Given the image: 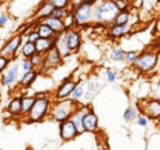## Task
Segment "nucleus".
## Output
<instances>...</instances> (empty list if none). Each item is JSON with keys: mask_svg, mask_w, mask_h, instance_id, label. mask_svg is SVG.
Returning a JSON list of instances; mask_svg holds the SVG:
<instances>
[{"mask_svg": "<svg viewBox=\"0 0 160 150\" xmlns=\"http://www.w3.org/2000/svg\"><path fill=\"white\" fill-rule=\"evenodd\" d=\"M131 17H132V14H131L129 10H118V13L115 14V17L112 20V24L115 25L128 24V22H131Z\"/></svg>", "mask_w": 160, "mask_h": 150, "instance_id": "obj_23", "label": "nucleus"}, {"mask_svg": "<svg viewBox=\"0 0 160 150\" xmlns=\"http://www.w3.org/2000/svg\"><path fill=\"white\" fill-rule=\"evenodd\" d=\"M138 114H139L138 108H136V107H133V105H129V107H127V108H125L122 118H124L125 122L131 123V122H135V119H136V117H138Z\"/></svg>", "mask_w": 160, "mask_h": 150, "instance_id": "obj_27", "label": "nucleus"}, {"mask_svg": "<svg viewBox=\"0 0 160 150\" xmlns=\"http://www.w3.org/2000/svg\"><path fill=\"white\" fill-rule=\"evenodd\" d=\"M76 105H78V101H73V100H70V98L52 100V104H51V108H49V115H48V117H51V119L55 121V122L61 123L72 117Z\"/></svg>", "mask_w": 160, "mask_h": 150, "instance_id": "obj_2", "label": "nucleus"}, {"mask_svg": "<svg viewBox=\"0 0 160 150\" xmlns=\"http://www.w3.org/2000/svg\"><path fill=\"white\" fill-rule=\"evenodd\" d=\"M38 38H39L38 34H37L35 30H32V28H31L30 31H27V32H25V39H28V41H31V42H35Z\"/></svg>", "mask_w": 160, "mask_h": 150, "instance_id": "obj_38", "label": "nucleus"}, {"mask_svg": "<svg viewBox=\"0 0 160 150\" xmlns=\"http://www.w3.org/2000/svg\"><path fill=\"white\" fill-rule=\"evenodd\" d=\"M35 52H37L35 44L28 41V39H25V41L22 39V44H21V46H20V53H21L22 58H30V56H32Z\"/></svg>", "mask_w": 160, "mask_h": 150, "instance_id": "obj_24", "label": "nucleus"}, {"mask_svg": "<svg viewBox=\"0 0 160 150\" xmlns=\"http://www.w3.org/2000/svg\"><path fill=\"white\" fill-rule=\"evenodd\" d=\"M62 20H63V24H65V31H66V30H70V28H78V27H76L75 18H73L72 11H69V13H68Z\"/></svg>", "mask_w": 160, "mask_h": 150, "instance_id": "obj_30", "label": "nucleus"}, {"mask_svg": "<svg viewBox=\"0 0 160 150\" xmlns=\"http://www.w3.org/2000/svg\"><path fill=\"white\" fill-rule=\"evenodd\" d=\"M62 63H63V59L61 58V55L55 49V46H52L44 53V62H42V66L39 69V73L41 75L42 73H49L51 70L58 69Z\"/></svg>", "mask_w": 160, "mask_h": 150, "instance_id": "obj_8", "label": "nucleus"}, {"mask_svg": "<svg viewBox=\"0 0 160 150\" xmlns=\"http://www.w3.org/2000/svg\"><path fill=\"white\" fill-rule=\"evenodd\" d=\"M55 36H53V38H38L37 39V41L34 42V44H35L37 52H39V53L44 55L48 49H51V48L53 46V44H55Z\"/></svg>", "mask_w": 160, "mask_h": 150, "instance_id": "obj_21", "label": "nucleus"}, {"mask_svg": "<svg viewBox=\"0 0 160 150\" xmlns=\"http://www.w3.org/2000/svg\"><path fill=\"white\" fill-rule=\"evenodd\" d=\"M30 62H31V65H32V67L34 69H37V70H39L41 69V66H42V62H44V55L42 53H39V52H35L32 56H30Z\"/></svg>", "mask_w": 160, "mask_h": 150, "instance_id": "obj_28", "label": "nucleus"}, {"mask_svg": "<svg viewBox=\"0 0 160 150\" xmlns=\"http://www.w3.org/2000/svg\"><path fill=\"white\" fill-rule=\"evenodd\" d=\"M70 11L73 14V18H75L78 28H83L93 22V4H90V3L83 2L80 4L75 6V7H72Z\"/></svg>", "mask_w": 160, "mask_h": 150, "instance_id": "obj_5", "label": "nucleus"}, {"mask_svg": "<svg viewBox=\"0 0 160 150\" xmlns=\"http://www.w3.org/2000/svg\"><path fill=\"white\" fill-rule=\"evenodd\" d=\"M10 63H11L10 59L6 58V56H3V55H0V75H2V73L4 72L8 66H10Z\"/></svg>", "mask_w": 160, "mask_h": 150, "instance_id": "obj_37", "label": "nucleus"}, {"mask_svg": "<svg viewBox=\"0 0 160 150\" xmlns=\"http://www.w3.org/2000/svg\"><path fill=\"white\" fill-rule=\"evenodd\" d=\"M32 30H35V32L38 34L39 38H53L56 35L52 31V28H49L45 22L38 21V20H35V24H34Z\"/></svg>", "mask_w": 160, "mask_h": 150, "instance_id": "obj_19", "label": "nucleus"}, {"mask_svg": "<svg viewBox=\"0 0 160 150\" xmlns=\"http://www.w3.org/2000/svg\"><path fill=\"white\" fill-rule=\"evenodd\" d=\"M135 122H136V125L141 126V128H148V126H149V119H148L143 114H138Z\"/></svg>", "mask_w": 160, "mask_h": 150, "instance_id": "obj_34", "label": "nucleus"}, {"mask_svg": "<svg viewBox=\"0 0 160 150\" xmlns=\"http://www.w3.org/2000/svg\"><path fill=\"white\" fill-rule=\"evenodd\" d=\"M124 55H125V51L119 46H114L112 49L108 53V59L114 63H119V62H124Z\"/></svg>", "mask_w": 160, "mask_h": 150, "instance_id": "obj_26", "label": "nucleus"}, {"mask_svg": "<svg viewBox=\"0 0 160 150\" xmlns=\"http://www.w3.org/2000/svg\"><path fill=\"white\" fill-rule=\"evenodd\" d=\"M18 65H20V70H21V72H27V70L34 69L32 65H31V62H30V59H28V58H22V60L20 62Z\"/></svg>", "mask_w": 160, "mask_h": 150, "instance_id": "obj_36", "label": "nucleus"}, {"mask_svg": "<svg viewBox=\"0 0 160 150\" xmlns=\"http://www.w3.org/2000/svg\"><path fill=\"white\" fill-rule=\"evenodd\" d=\"M76 83H78V81H76L73 77L63 79V81H62V83L55 89V91H53L52 100H63V98H69L70 93L73 91Z\"/></svg>", "mask_w": 160, "mask_h": 150, "instance_id": "obj_12", "label": "nucleus"}, {"mask_svg": "<svg viewBox=\"0 0 160 150\" xmlns=\"http://www.w3.org/2000/svg\"><path fill=\"white\" fill-rule=\"evenodd\" d=\"M139 52L135 49H131V51H125V55H124V62H127L128 65H131L132 66L133 63H135L136 58H138Z\"/></svg>", "mask_w": 160, "mask_h": 150, "instance_id": "obj_29", "label": "nucleus"}, {"mask_svg": "<svg viewBox=\"0 0 160 150\" xmlns=\"http://www.w3.org/2000/svg\"><path fill=\"white\" fill-rule=\"evenodd\" d=\"M84 93H86V81L84 80H79L78 83H76L73 91L70 93L69 98H70V100H73V101H78V103H80V100H83Z\"/></svg>", "mask_w": 160, "mask_h": 150, "instance_id": "obj_22", "label": "nucleus"}, {"mask_svg": "<svg viewBox=\"0 0 160 150\" xmlns=\"http://www.w3.org/2000/svg\"><path fill=\"white\" fill-rule=\"evenodd\" d=\"M118 13V8L112 3V0H97L93 4V22L110 25L112 24V20L115 14Z\"/></svg>", "mask_w": 160, "mask_h": 150, "instance_id": "obj_1", "label": "nucleus"}, {"mask_svg": "<svg viewBox=\"0 0 160 150\" xmlns=\"http://www.w3.org/2000/svg\"><path fill=\"white\" fill-rule=\"evenodd\" d=\"M20 98H21V111H22V118H24L25 115L28 114V111L31 109V107H32L34 101H35V97H34V95L24 94Z\"/></svg>", "mask_w": 160, "mask_h": 150, "instance_id": "obj_25", "label": "nucleus"}, {"mask_svg": "<svg viewBox=\"0 0 160 150\" xmlns=\"http://www.w3.org/2000/svg\"><path fill=\"white\" fill-rule=\"evenodd\" d=\"M8 20H10V17H8V14L6 13V11L0 14V28H3L4 25H7L8 24Z\"/></svg>", "mask_w": 160, "mask_h": 150, "instance_id": "obj_39", "label": "nucleus"}, {"mask_svg": "<svg viewBox=\"0 0 160 150\" xmlns=\"http://www.w3.org/2000/svg\"><path fill=\"white\" fill-rule=\"evenodd\" d=\"M69 7H68V8H53V10H52V13H51V16H52V17H56V18H63V17L65 16H66V14L68 13H69Z\"/></svg>", "mask_w": 160, "mask_h": 150, "instance_id": "obj_33", "label": "nucleus"}, {"mask_svg": "<svg viewBox=\"0 0 160 150\" xmlns=\"http://www.w3.org/2000/svg\"><path fill=\"white\" fill-rule=\"evenodd\" d=\"M52 10H53L52 4H51L48 0H44V2L35 8V11H34V18L38 20V21H41V20L49 17L51 13H52Z\"/></svg>", "mask_w": 160, "mask_h": 150, "instance_id": "obj_17", "label": "nucleus"}, {"mask_svg": "<svg viewBox=\"0 0 160 150\" xmlns=\"http://www.w3.org/2000/svg\"><path fill=\"white\" fill-rule=\"evenodd\" d=\"M14 63L11 66H8L4 72L2 73V79H0V84L3 87H7V89H11L13 86H16L17 81H18L20 77V65L17 63L16 60H13Z\"/></svg>", "mask_w": 160, "mask_h": 150, "instance_id": "obj_10", "label": "nucleus"}, {"mask_svg": "<svg viewBox=\"0 0 160 150\" xmlns=\"http://www.w3.org/2000/svg\"><path fill=\"white\" fill-rule=\"evenodd\" d=\"M41 76L39 70L37 69H31V70H27V72H22V75L18 77V86L21 89H30L32 87V84L38 80V77Z\"/></svg>", "mask_w": 160, "mask_h": 150, "instance_id": "obj_13", "label": "nucleus"}, {"mask_svg": "<svg viewBox=\"0 0 160 150\" xmlns=\"http://www.w3.org/2000/svg\"><path fill=\"white\" fill-rule=\"evenodd\" d=\"M63 38L65 44H66L68 49L70 51V53H78L82 49V31L79 28H70V30L63 31Z\"/></svg>", "mask_w": 160, "mask_h": 150, "instance_id": "obj_9", "label": "nucleus"}, {"mask_svg": "<svg viewBox=\"0 0 160 150\" xmlns=\"http://www.w3.org/2000/svg\"><path fill=\"white\" fill-rule=\"evenodd\" d=\"M7 114L13 118H22L21 111V98L20 97H11L7 104Z\"/></svg>", "mask_w": 160, "mask_h": 150, "instance_id": "obj_16", "label": "nucleus"}, {"mask_svg": "<svg viewBox=\"0 0 160 150\" xmlns=\"http://www.w3.org/2000/svg\"><path fill=\"white\" fill-rule=\"evenodd\" d=\"M41 21H42V22H45V24H47L49 28H52V31L56 34V35L65 31L63 20H61V18H56V17L49 16V17H47V18L41 20Z\"/></svg>", "mask_w": 160, "mask_h": 150, "instance_id": "obj_20", "label": "nucleus"}, {"mask_svg": "<svg viewBox=\"0 0 160 150\" xmlns=\"http://www.w3.org/2000/svg\"><path fill=\"white\" fill-rule=\"evenodd\" d=\"M82 122H83V128H84V132H90V133H96L100 128V121L97 114L93 111L87 112L84 117L82 118Z\"/></svg>", "mask_w": 160, "mask_h": 150, "instance_id": "obj_14", "label": "nucleus"}, {"mask_svg": "<svg viewBox=\"0 0 160 150\" xmlns=\"http://www.w3.org/2000/svg\"><path fill=\"white\" fill-rule=\"evenodd\" d=\"M117 79H118V75H117L115 70H112V69L105 70V81H107V83H111V84L115 83Z\"/></svg>", "mask_w": 160, "mask_h": 150, "instance_id": "obj_32", "label": "nucleus"}, {"mask_svg": "<svg viewBox=\"0 0 160 150\" xmlns=\"http://www.w3.org/2000/svg\"><path fill=\"white\" fill-rule=\"evenodd\" d=\"M112 3L115 4V7L118 10H128L131 4V0H112Z\"/></svg>", "mask_w": 160, "mask_h": 150, "instance_id": "obj_35", "label": "nucleus"}, {"mask_svg": "<svg viewBox=\"0 0 160 150\" xmlns=\"http://www.w3.org/2000/svg\"><path fill=\"white\" fill-rule=\"evenodd\" d=\"M53 8H68L70 7V0H48Z\"/></svg>", "mask_w": 160, "mask_h": 150, "instance_id": "obj_31", "label": "nucleus"}, {"mask_svg": "<svg viewBox=\"0 0 160 150\" xmlns=\"http://www.w3.org/2000/svg\"><path fill=\"white\" fill-rule=\"evenodd\" d=\"M158 65H159V51H152V49H146L139 52L138 58H136L135 63L132 66H135V69L139 73H152L155 70H158Z\"/></svg>", "mask_w": 160, "mask_h": 150, "instance_id": "obj_4", "label": "nucleus"}, {"mask_svg": "<svg viewBox=\"0 0 160 150\" xmlns=\"http://www.w3.org/2000/svg\"><path fill=\"white\" fill-rule=\"evenodd\" d=\"M80 136L78 129H76L75 123L72 122V119H66L63 122L59 123V138H61L62 142L68 143V142H72V140L78 139Z\"/></svg>", "mask_w": 160, "mask_h": 150, "instance_id": "obj_11", "label": "nucleus"}, {"mask_svg": "<svg viewBox=\"0 0 160 150\" xmlns=\"http://www.w3.org/2000/svg\"><path fill=\"white\" fill-rule=\"evenodd\" d=\"M131 31V22L128 24H124V25H115V24H110L108 25V31H107V35L108 38L114 39H121L124 36H127Z\"/></svg>", "mask_w": 160, "mask_h": 150, "instance_id": "obj_15", "label": "nucleus"}, {"mask_svg": "<svg viewBox=\"0 0 160 150\" xmlns=\"http://www.w3.org/2000/svg\"><path fill=\"white\" fill-rule=\"evenodd\" d=\"M83 2H86V3H90V4H94V3H96L97 0H83Z\"/></svg>", "mask_w": 160, "mask_h": 150, "instance_id": "obj_41", "label": "nucleus"}, {"mask_svg": "<svg viewBox=\"0 0 160 150\" xmlns=\"http://www.w3.org/2000/svg\"><path fill=\"white\" fill-rule=\"evenodd\" d=\"M53 46H55V49L58 51V53L61 55L62 59H68L69 56H72V53H70V51L68 49L66 44H65V38H63V32L58 34V35L55 36V44H53Z\"/></svg>", "mask_w": 160, "mask_h": 150, "instance_id": "obj_18", "label": "nucleus"}, {"mask_svg": "<svg viewBox=\"0 0 160 150\" xmlns=\"http://www.w3.org/2000/svg\"><path fill=\"white\" fill-rule=\"evenodd\" d=\"M52 104V98L45 97V98H35L31 109L28 114L25 115V121L27 123H42L49 115V108Z\"/></svg>", "mask_w": 160, "mask_h": 150, "instance_id": "obj_3", "label": "nucleus"}, {"mask_svg": "<svg viewBox=\"0 0 160 150\" xmlns=\"http://www.w3.org/2000/svg\"><path fill=\"white\" fill-rule=\"evenodd\" d=\"M22 39H24V36H22L21 34H18V32L14 34L10 39H7V41L2 45V48H0V55L8 58L11 62L16 60L17 53H18L20 46H21V44H22Z\"/></svg>", "mask_w": 160, "mask_h": 150, "instance_id": "obj_7", "label": "nucleus"}, {"mask_svg": "<svg viewBox=\"0 0 160 150\" xmlns=\"http://www.w3.org/2000/svg\"><path fill=\"white\" fill-rule=\"evenodd\" d=\"M138 111L143 114L149 121H160V103L159 98H148V100L138 101Z\"/></svg>", "mask_w": 160, "mask_h": 150, "instance_id": "obj_6", "label": "nucleus"}, {"mask_svg": "<svg viewBox=\"0 0 160 150\" xmlns=\"http://www.w3.org/2000/svg\"><path fill=\"white\" fill-rule=\"evenodd\" d=\"M152 35L153 36H158V22L153 24V30H152Z\"/></svg>", "mask_w": 160, "mask_h": 150, "instance_id": "obj_40", "label": "nucleus"}]
</instances>
